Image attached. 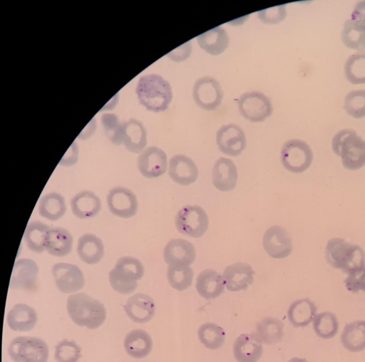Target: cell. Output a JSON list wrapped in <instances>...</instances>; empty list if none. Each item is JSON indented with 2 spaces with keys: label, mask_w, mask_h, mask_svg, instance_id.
<instances>
[{
  "label": "cell",
  "mask_w": 365,
  "mask_h": 362,
  "mask_svg": "<svg viewBox=\"0 0 365 362\" xmlns=\"http://www.w3.org/2000/svg\"><path fill=\"white\" fill-rule=\"evenodd\" d=\"M137 166L140 174L145 177L156 178L166 172L167 155L163 150L156 146L148 147L138 156Z\"/></svg>",
  "instance_id": "15"
},
{
  "label": "cell",
  "mask_w": 365,
  "mask_h": 362,
  "mask_svg": "<svg viewBox=\"0 0 365 362\" xmlns=\"http://www.w3.org/2000/svg\"><path fill=\"white\" fill-rule=\"evenodd\" d=\"M122 143L130 152L138 153L147 144V132L143 124L134 118L122 123Z\"/></svg>",
  "instance_id": "22"
},
{
  "label": "cell",
  "mask_w": 365,
  "mask_h": 362,
  "mask_svg": "<svg viewBox=\"0 0 365 362\" xmlns=\"http://www.w3.org/2000/svg\"><path fill=\"white\" fill-rule=\"evenodd\" d=\"M346 79L353 85L365 84V52L350 56L344 64Z\"/></svg>",
  "instance_id": "36"
},
{
  "label": "cell",
  "mask_w": 365,
  "mask_h": 362,
  "mask_svg": "<svg viewBox=\"0 0 365 362\" xmlns=\"http://www.w3.org/2000/svg\"><path fill=\"white\" fill-rule=\"evenodd\" d=\"M72 213L82 219L96 216L101 209L100 198L93 192L81 191L76 194L70 202Z\"/></svg>",
  "instance_id": "23"
},
{
  "label": "cell",
  "mask_w": 365,
  "mask_h": 362,
  "mask_svg": "<svg viewBox=\"0 0 365 362\" xmlns=\"http://www.w3.org/2000/svg\"><path fill=\"white\" fill-rule=\"evenodd\" d=\"M135 92L140 103L147 110L155 113L166 110L173 100L169 82L158 74L141 76Z\"/></svg>",
  "instance_id": "1"
},
{
  "label": "cell",
  "mask_w": 365,
  "mask_h": 362,
  "mask_svg": "<svg viewBox=\"0 0 365 362\" xmlns=\"http://www.w3.org/2000/svg\"><path fill=\"white\" fill-rule=\"evenodd\" d=\"M66 309L71 320L80 326L96 329L106 319V309L98 300L86 293L79 292L68 296Z\"/></svg>",
  "instance_id": "2"
},
{
  "label": "cell",
  "mask_w": 365,
  "mask_h": 362,
  "mask_svg": "<svg viewBox=\"0 0 365 362\" xmlns=\"http://www.w3.org/2000/svg\"><path fill=\"white\" fill-rule=\"evenodd\" d=\"M153 340L150 334L142 329H134L125 336L123 346L126 353L134 358H143L153 348Z\"/></svg>",
  "instance_id": "29"
},
{
  "label": "cell",
  "mask_w": 365,
  "mask_h": 362,
  "mask_svg": "<svg viewBox=\"0 0 365 362\" xmlns=\"http://www.w3.org/2000/svg\"><path fill=\"white\" fill-rule=\"evenodd\" d=\"M223 97L222 88L215 78L201 77L193 86V100L203 110L212 111L217 109L221 105Z\"/></svg>",
  "instance_id": "9"
},
{
  "label": "cell",
  "mask_w": 365,
  "mask_h": 362,
  "mask_svg": "<svg viewBox=\"0 0 365 362\" xmlns=\"http://www.w3.org/2000/svg\"><path fill=\"white\" fill-rule=\"evenodd\" d=\"M317 311V306L312 301L308 298L301 299L290 304L287 310V317L294 327H304L314 320Z\"/></svg>",
  "instance_id": "30"
},
{
  "label": "cell",
  "mask_w": 365,
  "mask_h": 362,
  "mask_svg": "<svg viewBox=\"0 0 365 362\" xmlns=\"http://www.w3.org/2000/svg\"><path fill=\"white\" fill-rule=\"evenodd\" d=\"M313 329L315 333L324 339L335 336L339 330V321L331 312L325 311L319 314L313 320Z\"/></svg>",
  "instance_id": "38"
},
{
  "label": "cell",
  "mask_w": 365,
  "mask_h": 362,
  "mask_svg": "<svg viewBox=\"0 0 365 362\" xmlns=\"http://www.w3.org/2000/svg\"><path fill=\"white\" fill-rule=\"evenodd\" d=\"M202 49L212 56L222 53L229 46V36L222 27L216 26L197 36Z\"/></svg>",
  "instance_id": "28"
},
{
  "label": "cell",
  "mask_w": 365,
  "mask_h": 362,
  "mask_svg": "<svg viewBox=\"0 0 365 362\" xmlns=\"http://www.w3.org/2000/svg\"><path fill=\"white\" fill-rule=\"evenodd\" d=\"M115 267L122 270L136 280L140 279L144 275V267L142 262L133 257H121L115 262Z\"/></svg>",
  "instance_id": "44"
},
{
  "label": "cell",
  "mask_w": 365,
  "mask_h": 362,
  "mask_svg": "<svg viewBox=\"0 0 365 362\" xmlns=\"http://www.w3.org/2000/svg\"><path fill=\"white\" fill-rule=\"evenodd\" d=\"M331 148L346 169L357 170L365 165V140L355 130L339 131L332 138Z\"/></svg>",
  "instance_id": "4"
},
{
  "label": "cell",
  "mask_w": 365,
  "mask_h": 362,
  "mask_svg": "<svg viewBox=\"0 0 365 362\" xmlns=\"http://www.w3.org/2000/svg\"><path fill=\"white\" fill-rule=\"evenodd\" d=\"M194 245L184 239L170 240L164 247L163 258L166 264L173 267L190 266L195 260Z\"/></svg>",
  "instance_id": "16"
},
{
  "label": "cell",
  "mask_w": 365,
  "mask_h": 362,
  "mask_svg": "<svg viewBox=\"0 0 365 362\" xmlns=\"http://www.w3.org/2000/svg\"><path fill=\"white\" fill-rule=\"evenodd\" d=\"M52 274L57 289L65 294L75 293L85 285L84 276L75 264L56 263L52 267Z\"/></svg>",
  "instance_id": "12"
},
{
  "label": "cell",
  "mask_w": 365,
  "mask_h": 362,
  "mask_svg": "<svg viewBox=\"0 0 365 362\" xmlns=\"http://www.w3.org/2000/svg\"><path fill=\"white\" fill-rule=\"evenodd\" d=\"M237 102L240 115L252 123L265 120L273 111L270 99L257 90L242 93Z\"/></svg>",
  "instance_id": "8"
},
{
  "label": "cell",
  "mask_w": 365,
  "mask_h": 362,
  "mask_svg": "<svg viewBox=\"0 0 365 362\" xmlns=\"http://www.w3.org/2000/svg\"><path fill=\"white\" fill-rule=\"evenodd\" d=\"M66 205L64 197L57 192H50L39 200V214L48 220L56 221L65 214Z\"/></svg>",
  "instance_id": "33"
},
{
  "label": "cell",
  "mask_w": 365,
  "mask_h": 362,
  "mask_svg": "<svg viewBox=\"0 0 365 362\" xmlns=\"http://www.w3.org/2000/svg\"><path fill=\"white\" fill-rule=\"evenodd\" d=\"M106 202L109 211L120 218H130L138 211V204L135 195L124 187L112 188L107 195Z\"/></svg>",
  "instance_id": "11"
},
{
  "label": "cell",
  "mask_w": 365,
  "mask_h": 362,
  "mask_svg": "<svg viewBox=\"0 0 365 362\" xmlns=\"http://www.w3.org/2000/svg\"><path fill=\"white\" fill-rule=\"evenodd\" d=\"M263 247L271 257L283 259L292 253L293 243L290 235L284 227L274 225L264 234Z\"/></svg>",
  "instance_id": "13"
},
{
  "label": "cell",
  "mask_w": 365,
  "mask_h": 362,
  "mask_svg": "<svg viewBox=\"0 0 365 362\" xmlns=\"http://www.w3.org/2000/svg\"><path fill=\"white\" fill-rule=\"evenodd\" d=\"M191 52V46L190 44V42H187L182 46L177 48L175 51H171L170 53H168V56H169L171 59H173L175 61H178V58L180 57V54H182L183 61L187 59Z\"/></svg>",
  "instance_id": "48"
},
{
  "label": "cell",
  "mask_w": 365,
  "mask_h": 362,
  "mask_svg": "<svg viewBox=\"0 0 365 362\" xmlns=\"http://www.w3.org/2000/svg\"><path fill=\"white\" fill-rule=\"evenodd\" d=\"M344 108L354 118L365 117V89L351 90L345 97Z\"/></svg>",
  "instance_id": "41"
},
{
  "label": "cell",
  "mask_w": 365,
  "mask_h": 362,
  "mask_svg": "<svg viewBox=\"0 0 365 362\" xmlns=\"http://www.w3.org/2000/svg\"><path fill=\"white\" fill-rule=\"evenodd\" d=\"M8 353L14 362H47L49 351L40 338L18 336L10 343Z\"/></svg>",
  "instance_id": "5"
},
{
  "label": "cell",
  "mask_w": 365,
  "mask_h": 362,
  "mask_svg": "<svg viewBox=\"0 0 365 362\" xmlns=\"http://www.w3.org/2000/svg\"><path fill=\"white\" fill-rule=\"evenodd\" d=\"M225 286L223 276L215 270H203L197 277L196 290L200 296L207 300L214 299L221 295Z\"/></svg>",
  "instance_id": "24"
},
{
  "label": "cell",
  "mask_w": 365,
  "mask_h": 362,
  "mask_svg": "<svg viewBox=\"0 0 365 362\" xmlns=\"http://www.w3.org/2000/svg\"><path fill=\"white\" fill-rule=\"evenodd\" d=\"M38 267L30 259H19L15 262L9 287L12 289L34 291L36 288Z\"/></svg>",
  "instance_id": "14"
},
{
  "label": "cell",
  "mask_w": 365,
  "mask_h": 362,
  "mask_svg": "<svg viewBox=\"0 0 365 362\" xmlns=\"http://www.w3.org/2000/svg\"><path fill=\"white\" fill-rule=\"evenodd\" d=\"M101 121L106 133L110 141L116 145L122 144V123L118 122V117L112 113H106L103 115Z\"/></svg>",
  "instance_id": "43"
},
{
  "label": "cell",
  "mask_w": 365,
  "mask_h": 362,
  "mask_svg": "<svg viewBox=\"0 0 365 362\" xmlns=\"http://www.w3.org/2000/svg\"><path fill=\"white\" fill-rule=\"evenodd\" d=\"M193 276L194 272L189 266L168 267V280L170 286L178 291L188 289L192 283Z\"/></svg>",
  "instance_id": "39"
},
{
  "label": "cell",
  "mask_w": 365,
  "mask_h": 362,
  "mask_svg": "<svg viewBox=\"0 0 365 362\" xmlns=\"http://www.w3.org/2000/svg\"><path fill=\"white\" fill-rule=\"evenodd\" d=\"M168 175L175 183L187 186L197 180L198 169L190 157L175 155L169 160Z\"/></svg>",
  "instance_id": "18"
},
{
  "label": "cell",
  "mask_w": 365,
  "mask_h": 362,
  "mask_svg": "<svg viewBox=\"0 0 365 362\" xmlns=\"http://www.w3.org/2000/svg\"><path fill=\"white\" fill-rule=\"evenodd\" d=\"M313 152L304 140L290 139L286 141L281 149V162L283 167L292 173H302L312 165Z\"/></svg>",
  "instance_id": "6"
},
{
  "label": "cell",
  "mask_w": 365,
  "mask_h": 362,
  "mask_svg": "<svg viewBox=\"0 0 365 362\" xmlns=\"http://www.w3.org/2000/svg\"><path fill=\"white\" fill-rule=\"evenodd\" d=\"M108 279L113 289L123 295L133 293L138 286L137 280L133 276L115 267L109 272Z\"/></svg>",
  "instance_id": "40"
},
{
  "label": "cell",
  "mask_w": 365,
  "mask_h": 362,
  "mask_svg": "<svg viewBox=\"0 0 365 362\" xmlns=\"http://www.w3.org/2000/svg\"><path fill=\"white\" fill-rule=\"evenodd\" d=\"M124 311L131 321L145 324L153 318L155 304L153 299L149 295L137 293L128 299Z\"/></svg>",
  "instance_id": "17"
},
{
  "label": "cell",
  "mask_w": 365,
  "mask_h": 362,
  "mask_svg": "<svg viewBox=\"0 0 365 362\" xmlns=\"http://www.w3.org/2000/svg\"><path fill=\"white\" fill-rule=\"evenodd\" d=\"M284 324L274 317H264L256 326V335L262 343L272 345L281 341L284 336Z\"/></svg>",
  "instance_id": "32"
},
{
  "label": "cell",
  "mask_w": 365,
  "mask_h": 362,
  "mask_svg": "<svg viewBox=\"0 0 365 362\" xmlns=\"http://www.w3.org/2000/svg\"><path fill=\"white\" fill-rule=\"evenodd\" d=\"M287 362H308L306 359L298 358V357H294L289 359Z\"/></svg>",
  "instance_id": "49"
},
{
  "label": "cell",
  "mask_w": 365,
  "mask_h": 362,
  "mask_svg": "<svg viewBox=\"0 0 365 362\" xmlns=\"http://www.w3.org/2000/svg\"><path fill=\"white\" fill-rule=\"evenodd\" d=\"M81 357V348L74 341L63 339L55 346L56 362H78Z\"/></svg>",
  "instance_id": "42"
},
{
  "label": "cell",
  "mask_w": 365,
  "mask_h": 362,
  "mask_svg": "<svg viewBox=\"0 0 365 362\" xmlns=\"http://www.w3.org/2000/svg\"><path fill=\"white\" fill-rule=\"evenodd\" d=\"M350 19L356 24L365 28V1H359L355 5Z\"/></svg>",
  "instance_id": "47"
},
{
  "label": "cell",
  "mask_w": 365,
  "mask_h": 362,
  "mask_svg": "<svg viewBox=\"0 0 365 362\" xmlns=\"http://www.w3.org/2000/svg\"><path fill=\"white\" fill-rule=\"evenodd\" d=\"M342 346L351 352L365 349V321H355L346 324L341 335Z\"/></svg>",
  "instance_id": "31"
},
{
  "label": "cell",
  "mask_w": 365,
  "mask_h": 362,
  "mask_svg": "<svg viewBox=\"0 0 365 362\" xmlns=\"http://www.w3.org/2000/svg\"><path fill=\"white\" fill-rule=\"evenodd\" d=\"M341 41L348 48L362 51L365 49V28H363L350 19H347L341 32Z\"/></svg>",
  "instance_id": "37"
},
{
  "label": "cell",
  "mask_w": 365,
  "mask_h": 362,
  "mask_svg": "<svg viewBox=\"0 0 365 362\" xmlns=\"http://www.w3.org/2000/svg\"><path fill=\"white\" fill-rule=\"evenodd\" d=\"M197 335L203 346L210 350H217L221 348L225 341L224 329L211 322L201 325L197 331Z\"/></svg>",
  "instance_id": "35"
},
{
  "label": "cell",
  "mask_w": 365,
  "mask_h": 362,
  "mask_svg": "<svg viewBox=\"0 0 365 362\" xmlns=\"http://www.w3.org/2000/svg\"><path fill=\"white\" fill-rule=\"evenodd\" d=\"M51 228L40 221L29 222L24 235L27 247L36 253H42L46 250V239Z\"/></svg>",
  "instance_id": "34"
},
{
  "label": "cell",
  "mask_w": 365,
  "mask_h": 362,
  "mask_svg": "<svg viewBox=\"0 0 365 362\" xmlns=\"http://www.w3.org/2000/svg\"><path fill=\"white\" fill-rule=\"evenodd\" d=\"M255 271L250 264L237 262L228 265L223 272V278L227 290L240 291L246 290L254 281Z\"/></svg>",
  "instance_id": "19"
},
{
  "label": "cell",
  "mask_w": 365,
  "mask_h": 362,
  "mask_svg": "<svg viewBox=\"0 0 365 362\" xmlns=\"http://www.w3.org/2000/svg\"><path fill=\"white\" fill-rule=\"evenodd\" d=\"M77 254L87 264H96L101 262L104 255L102 240L93 234H85L78 239Z\"/></svg>",
  "instance_id": "27"
},
{
  "label": "cell",
  "mask_w": 365,
  "mask_h": 362,
  "mask_svg": "<svg viewBox=\"0 0 365 362\" xmlns=\"http://www.w3.org/2000/svg\"><path fill=\"white\" fill-rule=\"evenodd\" d=\"M287 16L285 4L267 8L257 12L259 19L267 24H276L282 21Z\"/></svg>",
  "instance_id": "45"
},
{
  "label": "cell",
  "mask_w": 365,
  "mask_h": 362,
  "mask_svg": "<svg viewBox=\"0 0 365 362\" xmlns=\"http://www.w3.org/2000/svg\"><path fill=\"white\" fill-rule=\"evenodd\" d=\"M175 222L180 233L199 238L206 232L209 219L206 212L200 206L185 205L178 210Z\"/></svg>",
  "instance_id": "7"
},
{
  "label": "cell",
  "mask_w": 365,
  "mask_h": 362,
  "mask_svg": "<svg viewBox=\"0 0 365 362\" xmlns=\"http://www.w3.org/2000/svg\"><path fill=\"white\" fill-rule=\"evenodd\" d=\"M262 353V342L256 334H241L234 342L233 355L237 362H257Z\"/></svg>",
  "instance_id": "20"
},
{
  "label": "cell",
  "mask_w": 365,
  "mask_h": 362,
  "mask_svg": "<svg viewBox=\"0 0 365 362\" xmlns=\"http://www.w3.org/2000/svg\"><path fill=\"white\" fill-rule=\"evenodd\" d=\"M9 328L15 331H29L37 322L36 311L26 304H17L9 311L6 317Z\"/></svg>",
  "instance_id": "26"
},
{
  "label": "cell",
  "mask_w": 365,
  "mask_h": 362,
  "mask_svg": "<svg viewBox=\"0 0 365 362\" xmlns=\"http://www.w3.org/2000/svg\"><path fill=\"white\" fill-rule=\"evenodd\" d=\"M219 150L229 156L240 155L247 146L246 135L241 127L235 123L222 125L216 133Z\"/></svg>",
  "instance_id": "10"
},
{
  "label": "cell",
  "mask_w": 365,
  "mask_h": 362,
  "mask_svg": "<svg viewBox=\"0 0 365 362\" xmlns=\"http://www.w3.org/2000/svg\"><path fill=\"white\" fill-rule=\"evenodd\" d=\"M212 184L220 191H231L237 185V170L232 160L223 157L215 163L212 173Z\"/></svg>",
  "instance_id": "21"
},
{
  "label": "cell",
  "mask_w": 365,
  "mask_h": 362,
  "mask_svg": "<svg viewBox=\"0 0 365 362\" xmlns=\"http://www.w3.org/2000/svg\"><path fill=\"white\" fill-rule=\"evenodd\" d=\"M347 290L357 293L359 290L365 291V268L348 274L344 280Z\"/></svg>",
  "instance_id": "46"
},
{
  "label": "cell",
  "mask_w": 365,
  "mask_h": 362,
  "mask_svg": "<svg viewBox=\"0 0 365 362\" xmlns=\"http://www.w3.org/2000/svg\"><path fill=\"white\" fill-rule=\"evenodd\" d=\"M73 237L65 228L50 229L46 239V250L52 256L63 257L69 254L73 247Z\"/></svg>",
  "instance_id": "25"
},
{
  "label": "cell",
  "mask_w": 365,
  "mask_h": 362,
  "mask_svg": "<svg viewBox=\"0 0 365 362\" xmlns=\"http://www.w3.org/2000/svg\"><path fill=\"white\" fill-rule=\"evenodd\" d=\"M327 263L347 274L365 268V252L358 244L341 238H332L325 248Z\"/></svg>",
  "instance_id": "3"
}]
</instances>
